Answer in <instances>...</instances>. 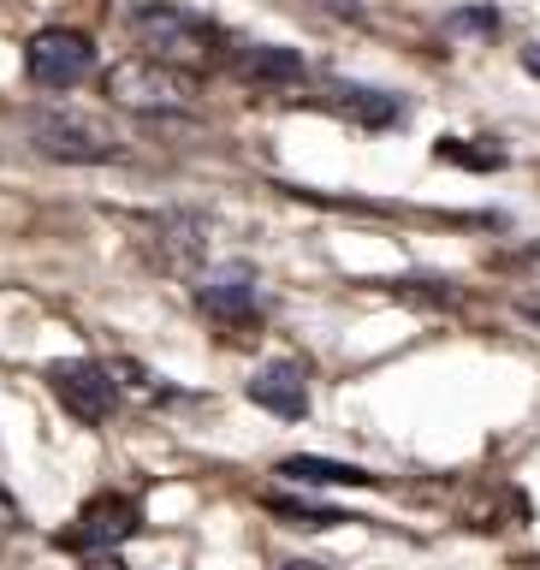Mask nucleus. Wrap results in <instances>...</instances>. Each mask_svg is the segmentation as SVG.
Listing matches in <instances>:
<instances>
[{
  "instance_id": "nucleus-17",
  "label": "nucleus",
  "mask_w": 540,
  "mask_h": 570,
  "mask_svg": "<svg viewBox=\"0 0 540 570\" xmlns=\"http://www.w3.org/2000/svg\"><path fill=\"white\" fill-rule=\"evenodd\" d=\"M274 570H333V564H321V559H285V564H274Z\"/></svg>"
},
{
  "instance_id": "nucleus-13",
  "label": "nucleus",
  "mask_w": 540,
  "mask_h": 570,
  "mask_svg": "<svg viewBox=\"0 0 540 570\" xmlns=\"http://www.w3.org/2000/svg\"><path fill=\"white\" fill-rule=\"evenodd\" d=\"M274 517H285L292 529H333V523H363V517H345V511H327V505H310V499H285V493H267L262 499Z\"/></svg>"
},
{
  "instance_id": "nucleus-2",
  "label": "nucleus",
  "mask_w": 540,
  "mask_h": 570,
  "mask_svg": "<svg viewBox=\"0 0 540 570\" xmlns=\"http://www.w3.org/2000/svg\"><path fill=\"white\" fill-rule=\"evenodd\" d=\"M30 149L48 160H66V167H107V160L125 155V142L107 131L101 119L78 114V107H36L24 119Z\"/></svg>"
},
{
  "instance_id": "nucleus-10",
  "label": "nucleus",
  "mask_w": 540,
  "mask_h": 570,
  "mask_svg": "<svg viewBox=\"0 0 540 570\" xmlns=\"http://www.w3.org/2000/svg\"><path fill=\"white\" fill-rule=\"evenodd\" d=\"M149 226H155V262L167 274H190L208 256V226L196 214H155Z\"/></svg>"
},
{
  "instance_id": "nucleus-19",
  "label": "nucleus",
  "mask_w": 540,
  "mask_h": 570,
  "mask_svg": "<svg viewBox=\"0 0 540 570\" xmlns=\"http://www.w3.org/2000/svg\"><path fill=\"white\" fill-rule=\"evenodd\" d=\"M89 570H125L119 559H89Z\"/></svg>"
},
{
  "instance_id": "nucleus-5",
  "label": "nucleus",
  "mask_w": 540,
  "mask_h": 570,
  "mask_svg": "<svg viewBox=\"0 0 540 570\" xmlns=\"http://www.w3.org/2000/svg\"><path fill=\"white\" fill-rule=\"evenodd\" d=\"M48 392L66 404L71 422L84 428H107L119 410V374L89 363V356H71V363H48Z\"/></svg>"
},
{
  "instance_id": "nucleus-7",
  "label": "nucleus",
  "mask_w": 540,
  "mask_h": 570,
  "mask_svg": "<svg viewBox=\"0 0 540 570\" xmlns=\"http://www.w3.org/2000/svg\"><path fill=\"white\" fill-rule=\"evenodd\" d=\"M196 303H203V315L226 321V327H249L262 315V279L244 262H226V267L196 279Z\"/></svg>"
},
{
  "instance_id": "nucleus-8",
  "label": "nucleus",
  "mask_w": 540,
  "mask_h": 570,
  "mask_svg": "<svg viewBox=\"0 0 540 570\" xmlns=\"http://www.w3.org/2000/svg\"><path fill=\"white\" fill-rule=\"evenodd\" d=\"M226 66H232V78L267 83V89L310 83V60H303L297 48H285V42H238V48L226 53Z\"/></svg>"
},
{
  "instance_id": "nucleus-14",
  "label": "nucleus",
  "mask_w": 540,
  "mask_h": 570,
  "mask_svg": "<svg viewBox=\"0 0 540 570\" xmlns=\"http://www.w3.org/2000/svg\"><path fill=\"white\" fill-rule=\"evenodd\" d=\"M440 160H458V167L493 173V167H505V149H470L463 137H440Z\"/></svg>"
},
{
  "instance_id": "nucleus-1",
  "label": "nucleus",
  "mask_w": 540,
  "mask_h": 570,
  "mask_svg": "<svg viewBox=\"0 0 540 570\" xmlns=\"http://www.w3.org/2000/svg\"><path fill=\"white\" fill-rule=\"evenodd\" d=\"M131 36L143 48H149V60L160 66H178V71H203V66H220L226 60V30L208 24L203 12L178 7V0H143L131 12Z\"/></svg>"
},
{
  "instance_id": "nucleus-18",
  "label": "nucleus",
  "mask_w": 540,
  "mask_h": 570,
  "mask_svg": "<svg viewBox=\"0 0 540 570\" xmlns=\"http://www.w3.org/2000/svg\"><path fill=\"white\" fill-rule=\"evenodd\" d=\"M523 71H529V78H540V42H534V48H523Z\"/></svg>"
},
{
  "instance_id": "nucleus-6",
  "label": "nucleus",
  "mask_w": 540,
  "mask_h": 570,
  "mask_svg": "<svg viewBox=\"0 0 540 570\" xmlns=\"http://www.w3.org/2000/svg\"><path fill=\"white\" fill-rule=\"evenodd\" d=\"M24 71L36 89H53V96H66V89H78L89 71H96V42H89L84 30H36L30 48H24Z\"/></svg>"
},
{
  "instance_id": "nucleus-3",
  "label": "nucleus",
  "mask_w": 540,
  "mask_h": 570,
  "mask_svg": "<svg viewBox=\"0 0 540 570\" xmlns=\"http://www.w3.org/2000/svg\"><path fill=\"white\" fill-rule=\"evenodd\" d=\"M107 101L114 107H131V114H185L196 101V78L178 66H160L149 53H137V60H119L114 71L101 78Z\"/></svg>"
},
{
  "instance_id": "nucleus-16",
  "label": "nucleus",
  "mask_w": 540,
  "mask_h": 570,
  "mask_svg": "<svg viewBox=\"0 0 540 570\" xmlns=\"http://www.w3.org/2000/svg\"><path fill=\"white\" fill-rule=\"evenodd\" d=\"M0 529H24V505L12 499L7 481H0Z\"/></svg>"
},
{
  "instance_id": "nucleus-15",
  "label": "nucleus",
  "mask_w": 540,
  "mask_h": 570,
  "mask_svg": "<svg viewBox=\"0 0 540 570\" xmlns=\"http://www.w3.org/2000/svg\"><path fill=\"white\" fill-rule=\"evenodd\" d=\"M445 30H452V36H493L499 30V12L493 7H463V12L445 18Z\"/></svg>"
},
{
  "instance_id": "nucleus-11",
  "label": "nucleus",
  "mask_w": 540,
  "mask_h": 570,
  "mask_svg": "<svg viewBox=\"0 0 540 570\" xmlns=\"http://www.w3.org/2000/svg\"><path fill=\"white\" fill-rule=\"evenodd\" d=\"M327 107H333V114H345V119H356V125H369V131H386V125H399L410 114L404 96H392V89H369V83H333Z\"/></svg>"
},
{
  "instance_id": "nucleus-9",
  "label": "nucleus",
  "mask_w": 540,
  "mask_h": 570,
  "mask_svg": "<svg viewBox=\"0 0 540 570\" xmlns=\"http://www.w3.org/2000/svg\"><path fill=\"white\" fill-rule=\"evenodd\" d=\"M244 392H249V404L267 410V416H279V422L310 416V381H303V363H262L244 381Z\"/></svg>"
},
{
  "instance_id": "nucleus-4",
  "label": "nucleus",
  "mask_w": 540,
  "mask_h": 570,
  "mask_svg": "<svg viewBox=\"0 0 540 570\" xmlns=\"http://www.w3.org/2000/svg\"><path fill=\"white\" fill-rule=\"evenodd\" d=\"M131 534H143V505L131 493H96L60 534H53V547L78 552V559H114Z\"/></svg>"
},
{
  "instance_id": "nucleus-12",
  "label": "nucleus",
  "mask_w": 540,
  "mask_h": 570,
  "mask_svg": "<svg viewBox=\"0 0 540 570\" xmlns=\"http://www.w3.org/2000/svg\"><path fill=\"white\" fill-rule=\"evenodd\" d=\"M285 481H297V488H381V475L363 470V463H338V458H279Z\"/></svg>"
}]
</instances>
